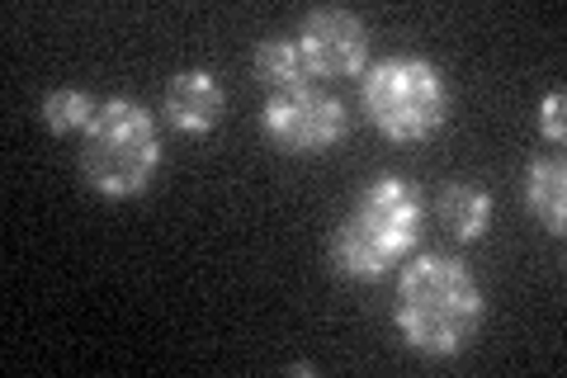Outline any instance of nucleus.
I'll return each mask as SVG.
<instances>
[{
  "mask_svg": "<svg viewBox=\"0 0 567 378\" xmlns=\"http://www.w3.org/2000/svg\"><path fill=\"white\" fill-rule=\"evenodd\" d=\"M483 317H487L483 284L473 279V269L458 256L431 251V256H416L402 269L393 327L406 340V350L425 359H454L483 331Z\"/></svg>",
  "mask_w": 567,
  "mask_h": 378,
  "instance_id": "obj_1",
  "label": "nucleus"
},
{
  "mask_svg": "<svg viewBox=\"0 0 567 378\" xmlns=\"http://www.w3.org/2000/svg\"><path fill=\"white\" fill-rule=\"evenodd\" d=\"M525 208L554 237L567 232V166L558 156H535L525 166Z\"/></svg>",
  "mask_w": 567,
  "mask_h": 378,
  "instance_id": "obj_9",
  "label": "nucleus"
},
{
  "mask_svg": "<svg viewBox=\"0 0 567 378\" xmlns=\"http://www.w3.org/2000/svg\"><path fill=\"white\" fill-rule=\"evenodd\" d=\"M360 104H364V119L388 142H425L450 119V85H445V71L431 58H412L406 52V58H383L364 71Z\"/></svg>",
  "mask_w": 567,
  "mask_h": 378,
  "instance_id": "obj_4",
  "label": "nucleus"
},
{
  "mask_svg": "<svg viewBox=\"0 0 567 378\" xmlns=\"http://www.w3.org/2000/svg\"><path fill=\"white\" fill-rule=\"evenodd\" d=\"M298 52H303L308 76H322V81L360 76L369 62V24L354 10L322 6L298 29Z\"/></svg>",
  "mask_w": 567,
  "mask_h": 378,
  "instance_id": "obj_6",
  "label": "nucleus"
},
{
  "mask_svg": "<svg viewBox=\"0 0 567 378\" xmlns=\"http://www.w3.org/2000/svg\"><path fill=\"white\" fill-rule=\"evenodd\" d=\"M162 129L147 104L128 95L100 100L91 129L81 133V175L104 200H137L162 175Z\"/></svg>",
  "mask_w": 567,
  "mask_h": 378,
  "instance_id": "obj_3",
  "label": "nucleus"
},
{
  "mask_svg": "<svg viewBox=\"0 0 567 378\" xmlns=\"http://www.w3.org/2000/svg\"><path fill=\"white\" fill-rule=\"evenodd\" d=\"M162 114H166L171 129L204 137V133L218 129L223 114H227V90L208 67H185V71H175L171 85H166Z\"/></svg>",
  "mask_w": 567,
  "mask_h": 378,
  "instance_id": "obj_7",
  "label": "nucleus"
},
{
  "mask_svg": "<svg viewBox=\"0 0 567 378\" xmlns=\"http://www.w3.org/2000/svg\"><path fill=\"white\" fill-rule=\"evenodd\" d=\"M100 110V100L91 90H76V85H62V90H48L43 95V123L48 133H85L91 129V119Z\"/></svg>",
  "mask_w": 567,
  "mask_h": 378,
  "instance_id": "obj_11",
  "label": "nucleus"
},
{
  "mask_svg": "<svg viewBox=\"0 0 567 378\" xmlns=\"http://www.w3.org/2000/svg\"><path fill=\"white\" fill-rule=\"evenodd\" d=\"M260 129L275 147L293 152V156H312V152H331L336 142H346L350 114L336 95H327V90L303 81V85L279 90V95L265 100Z\"/></svg>",
  "mask_w": 567,
  "mask_h": 378,
  "instance_id": "obj_5",
  "label": "nucleus"
},
{
  "mask_svg": "<svg viewBox=\"0 0 567 378\" xmlns=\"http://www.w3.org/2000/svg\"><path fill=\"white\" fill-rule=\"evenodd\" d=\"M251 71H256V81H260V85H270V95L303 85V76H308L303 52H298V39H265V43H256V52H251Z\"/></svg>",
  "mask_w": 567,
  "mask_h": 378,
  "instance_id": "obj_10",
  "label": "nucleus"
},
{
  "mask_svg": "<svg viewBox=\"0 0 567 378\" xmlns=\"http://www.w3.org/2000/svg\"><path fill=\"white\" fill-rule=\"evenodd\" d=\"M435 213L454 242H483L487 223H492V194L477 185V180H450L435 200Z\"/></svg>",
  "mask_w": 567,
  "mask_h": 378,
  "instance_id": "obj_8",
  "label": "nucleus"
},
{
  "mask_svg": "<svg viewBox=\"0 0 567 378\" xmlns=\"http://www.w3.org/2000/svg\"><path fill=\"white\" fill-rule=\"evenodd\" d=\"M425 227V200L412 180L402 175H379L369 185L354 208L336 223L327 242V260L336 275L374 284L383 275H393V265L412 256V246L421 242Z\"/></svg>",
  "mask_w": 567,
  "mask_h": 378,
  "instance_id": "obj_2",
  "label": "nucleus"
},
{
  "mask_svg": "<svg viewBox=\"0 0 567 378\" xmlns=\"http://www.w3.org/2000/svg\"><path fill=\"white\" fill-rule=\"evenodd\" d=\"M539 133L548 142L567 137V95H563V90H548V95L539 100Z\"/></svg>",
  "mask_w": 567,
  "mask_h": 378,
  "instance_id": "obj_12",
  "label": "nucleus"
}]
</instances>
